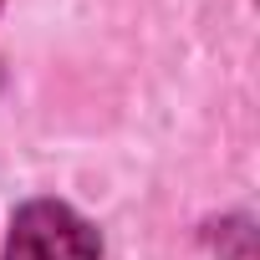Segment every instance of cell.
<instances>
[{
	"mask_svg": "<svg viewBox=\"0 0 260 260\" xmlns=\"http://www.w3.org/2000/svg\"><path fill=\"white\" fill-rule=\"evenodd\" d=\"M97 255H102L97 230L56 199L26 204L16 214L11 245H6V260H97Z\"/></svg>",
	"mask_w": 260,
	"mask_h": 260,
	"instance_id": "6da1fadb",
	"label": "cell"
}]
</instances>
